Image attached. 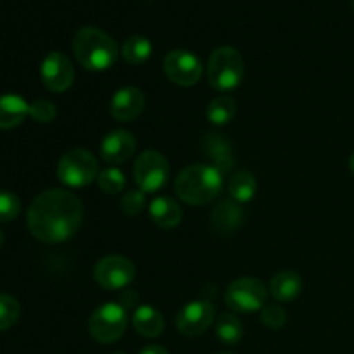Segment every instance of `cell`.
<instances>
[{
    "label": "cell",
    "mask_w": 354,
    "mask_h": 354,
    "mask_svg": "<svg viewBox=\"0 0 354 354\" xmlns=\"http://www.w3.org/2000/svg\"><path fill=\"white\" fill-rule=\"evenodd\" d=\"M214 322V308L207 301H192L178 311L176 328L187 337H199Z\"/></svg>",
    "instance_id": "7c38bea8"
},
{
    "label": "cell",
    "mask_w": 354,
    "mask_h": 354,
    "mask_svg": "<svg viewBox=\"0 0 354 354\" xmlns=\"http://www.w3.org/2000/svg\"><path fill=\"white\" fill-rule=\"evenodd\" d=\"M21 213V199L14 192L0 190V223L12 221Z\"/></svg>",
    "instance_id": "83f0119b"
},
{
    "label": "cell",
    "mask_w": 354,
    "mask_h": 354,
    "mask_svg": "<svg viewBox=\"0 0 354 354\" xmlns=\"http://www.w3.org/2000/svg\"><path fill=\"white\" fill-rule=\"evenodd\" d=\"M30 116L33 118L37 123H50L57 116V109L50 100L38 99L30 104Z\"/></svg>",
    "instance_id": "f546056e"
},
{
    "label": "cell",
    "mask_w": 354,
    "mask_h": 354,
    "mask_svg": "<svg viewBox=\"0 0 354 354\" xmlns=\"http://www.w3.org/2000/svg\"><path fill=\"white\" fill-rule=\"evenodd\" d=\"M220 354H235V353H220Z\"/></svg>",
    "instance_id": "836d02e7"
},
{
    "label": "cell",
    "mask_w": 354,
    "mask_h": 354,
    "mask_svg": "<svg viewBox=\"0 0 354 354\" xmlns=\"http://www.w3.org/2000/svg\"><path fill=\"white\" fill-rule=\"evenodd\" d=\"M223 187V175L211 165H192L180 171L175 192L183 203L204 206L213 203Z\"/></svg>",
    "instance_id": "3957f363"
},
{
    "label": "cell",
    "mask_w": 354,
    "mask_h": 354,
    "mask_svg": "<svg viewBox=\"0 0 354 354\" xmlns=\"http://www.w3.org/2000/svg\"><path fill=\"white\" fill-rule=\"evenodd\" d=\"M353 10H354V0H353Z\"/></svg>",
    "instance_id": "d590c367"
},
{
    "label": "cell",
    "mask_w": 354,
    "mask_h": 354,
    "mask_svg": "<svg viewBox=\"0 0 354 354\" xmlns=\"http://www.w3.org/2000/svg\"><path fill=\"white\" fill-rule=\"evenodd\" d=\"M128 327V315L121 304L106 303L97 308L88 320L90 335L100 344H111L123 337Z\"/></svg>",
    "instance_id": "8992f818"
},
{
    "label": "cell",
    "mask_w": 354,
    "mask_h": 354,
    "mask_svg": "<svg viewBox=\"0 0 354 354\" xmlns=\"http://www.w3.org/2000/svg\"><path fill=\"white\" fill-rule=\"evenodd\" d=\"M40 76L44 85L50 92H66L75 82V68L71 59L62 52H50L41 61Z\"/></svg>",
    "instance_id": "8fae6325"
},
{
    "label": "cell",
    "mask_w": 354,
    "mask_h": 354,
    "mask_svg": "<svg viewBox=\"0 0 354 354\" xmlns=\"http://www.w3.org/2000/svg\"><path fill=\"white\" fill-rule=\"evenodd\" d=\"M203 151L204 154L209 156L213 161L214 168L221 173L227 175L234 166V154H232V147L221 135L218 133H207L203 138Z\"/></svg>",
    "instance_id": "e0dca14e"
},
{
    "label": "cell",
    "mask_w": 354,
    "mask_h": 354,
    "mask_svg": "<svg viewBox=\"0 0 354 354\" xmlns=\"http://www.w3.org/2000/svg\"><path fill=\"white\" fill-rule=\"evenodd\" d=\"M99 176V162L86 149H71L57 162V178L69 189L86 187Z\"/></svg>",
    "instance_id": "5b68a950"
},
{
    "label": "cell",
    "mask_w": 354,
    "mask_h": 354,
    "mask_svg": "<svg viewBox=\"0 0 354 354\" xmlns=\"http://www.w3.org/2000/svg\"><path fill=\"white\" fill-rule=\"evenodd\" d=\"M162 71L171 83L178 86H194L203 78V62L196 54L176 48L166 54Z\"/></svg>",
    "instance_id": "30bf717a"
},
{
    "label": "cell",
    "mask_w": 354,
    "mask_h": 354,
    "mask_svg": "<svg viewBox=\"0 0 354 354\" xmlns=\"http://www.w3.org/2000/svg\"><path fill=\"white\" fill-rule=\"evenodd\" d=\"M137 270L124 256H104L93 268V280L106 290H121L135 280Z\"/></svg>",
    "instance_id": "9c48e42d"
},
{
    "label": "cell",
    "mask_w": 354,
    "mask_h": 354,
    "mask_svg": "<svg viewBox=\"0 0 354 354\" xmlns=\"http://www.w3.org/2000/svg\"><path fill=\"white\" fill-rule=\"evenodd\" d=\"M26 116H30V104L23 97L16 93L0 95V130L19 127Z\"/></svg>",
    "instance_id": "2e32d148"
},
{
    "label": "cell",
    "mask_w": 354,
    "mask_h": 354,
    "mask_svg": "<svg viewBox=\"0 0 354 354\" xmlns=\"http://www.w3.org/2000/svg\"><path fill=\"white\" fill-rule=\"evenodd\" d=\"M114 354H127V353H114Z\"/></svg>",
    "instance_id": "e575fe53"
},
{
    "label": "cell",
    "mask_w": 354,
    "mask_h": 354,
    "mask_svg": "<svg viewBox=\"0 0 354 354\" xmlns=\"http://www.w3.org/2000/svg\"><path fill=\"white\" fill-rule=\"evenodd\" d=\"M3 245V234H2V230H0V248H2Z\"/></svg>",
    "instance_id": "d6a6232c"
},
{
    "label": "cell",
    "mask_w": 354,
    "mask_h": 354,
    "mask_svg": "<svg viewBox=\"0 0 354 354\" xmlns=\"http://www.w3.org/2000/svg\"><path fill=\"white\" fill-rule=\"evenodd\" d=\"M121 55L131 66H140L152 55V44L142 35H131L121 47Z\"/></svg>",
    "instance_id": "603a6c76"
},
{
    "label": "cell",
    "mask_w": 354,
    "mask_h": 354,
    "mask_svg": "<svg viewBox=\"0 0 354 354\" xmlns=\"http://www.w3.org/2000/svg\"><path fill=\"white\" fill-rule=\"evenodd\" d=\"M266 297H268V289L261 280L254 277H242L234 280L225 290V303L237 313L261 311L266 304Z\"/></svg>",
    "instance_id": "52a82bcc"
},
{
    "label": "cell",
    "mask_w": 354,
    "mask_h": 354,
    "mask_svg": "<svg viewBox=\"0 0 354 354\" xmlns=\"http://www.w3.org/2000/svg\"><path fill=\"white\" fill-rule=\"evenodd\" d=\"M83 220V204L73 192L48 189L31 201L26 213L30 234L45 244H59L78 232Z\"/></svg>",
    "instance_id": "6da1fadb"
},
{
    "label": "cell",
    "mask_w": 354,
    "mask_h": 354,
    "mask_svg": "<svg viewBox=\"0 0 354 354\" xmlns=\"http://www.w3.org/2000/svg\"><path fill=\"white\" fill-rule=\"evenodd\" d=\"M131 324H133L135 330L145 339H154L159 337L165 330V318L159 313L156 308L147 306H138L135 310L133 317H131Z\"/></svg>",
    "instance_id": "ffe728a7"
},
{
    "label": "cell",
    "mask_w": 354,
    "mask_h": 354,
    "mask_svg": "<svg viewBox=\"0 0 354 354\" xmlns=\"http://www.w3.org/2000/svg\"><path fill=\"white\" fill-rule=\"evenodd\" d=\"M256 190H258V182L251 171L241 169V171H235L228 180L230 199H234L239 204L249 203L256 196Z\"/></svg>",
    "instance_id": "44dd1931"
},
{
    "label": "cell",
    "mask_w": 354,
    "mask_h": 354,
    "mask_svg": "<svg viewBox=\"0 0 354 354\" xmlns=\"http://www.w3.org/2000/svg\"><path fill=\"white\" fill-rule=\"evenodd\" d=\"M182 214L178 203L168 196L156 197L149 206V216L161 228H175L182 221Z\"/></svg>",
    "instance_id": "d6986e66"
},
{
    "label": "cell",
    "mask_w": 354,
    "mask_h": 354,
    "mask_svg": "<svg viewBox=\"0 0 354 354\" xmlns=\"http://www.w3.org/2000/svg\"><path fill=\"white\" fill-rule=\"evenodd\" d=\"M145 107V95L137 86H124L113 95L109 102L111 116L121 123L137 120Z\"/></svg>",
    "instance_id": "4fadbf2b"
},
{
    "label": "cell",
    "mask_w": 354,
    "mask_h": 354,
    "mask_svg": "<svg viewBox=\"0 0 354 354\" xmlns=\"http://www.w3.org/2000/svg\"><path fill=\"white\" fill-rule=\"evenodd\" d=\"M270 294L279 303H289L294 301L303 292V279L292 270L279 272L270 280Z\"/></svg>",
    "instance_id": "ac0fdd59"
},
{
    "label": "cell",
    "mask_w": 354,
    "mask_h": 354,
    "mask_svg": "<svg viewBox=\"0 0 354 354\" xmlns=\"http://www.w3.org/2000/svg\"><path fill=\"white\" fill-rule=\"evenodd\" d=\"M244 59L234 47H218L209 55L206 76L209 85L220 92H228L241 85L244 78Z\"/></svg>",
    "instance_id": "277c9868"
},
{
    "label": "cell",
    "mask_w": 354,
    "mask_h": 354,
    "mask_svg": "<svg viewBox=\"0 0 354 354\" xmlns=\"http://www.w3.org/2000/svg\"><path fill=\"white\" fill-rule=\"evenodd\" d=\"M244 220V209L234 199H223L218 203V206L211 214V227L216 234L230 235L239 230Z\"/></svg>",
    "instance_id": "9a60e30c"
},
{
    "label": "cell",
    "mask_w": 354,
    "mask_h": 354,
    "mask_svg": "<svg viewBox=\"0 0 354 354\" xmlns=\"http://www.w3.org/2000/svg\"><path fill=\"white\" fill-rule=\"evenodd\" d=\"M140 354H169V353L166 351L165 348H161V346L151 344V346H147V348L142 349Z\"/></svg>",
    "instance_id": "4dcf8cb0"
},
{
    "label": "cell",
    "mask_w": 354,
    "mask_h": 354,
    "mask_svg": "<svg viewBox=\"0 0 354 354\" xmlns=\"http://www.w3.org/2000/svg\"><path fill=\"white\" fill-rule=\"evenodd\" d=\"M99 189L106 194H120L127 187V176L120 168H106L97 176Z\"/></svg>",
    "instance_id": "d4e9b609"
},
{
    "label": "cell",
    "mask_w": 354,
    "mask_h": 354,
    "mask_svg": "<svg viewBox=\"0 0 354 354\" xmlns=\"http://www.w3.org/2000/svg\"><path fill=\"white\" fill-rule=\"evenodd\" d=\"M137 140L128 130H113L100 142V156L109 165H121L133 156Z\"/></svg>",
    "instance_id": "5bb4252c"
},
{
    "label": "cell",
    "mask_w": 354,
    "mask_h": 354,
    "mask_svg": "<svg viewBox=\"0 0 354 354\" xmlns=\"http://www.w3.org/2000/svg\"><path fill=\"white\" fill-rule=\"evenodd\" d=\"M169 162L158 151H145L137 158L133 166V180L145 194L159 192L169 180Z\"/></svg>",
    "instance_id": "ba28073f"
},
{
    "label": "cell",
    "mask_w": 354,
    "mask_h": 354,
    "mask_svg": "<svg viewBox=\"0 0 354 354\" xmlns=\"http://www.w3.org/2000/svg\"><path fill=\"white\" fill-rule=\"evenodd\" d=\"M73 50L80 64L88 71H106L118 61L120 48L116 40L93 26L80 28L73 38Z\"/></svg>",
    "instance_id": "7a4b0ae2"
},
{
    "label": "cell",
    "mask_w": 354,
    "mask_h": 354,
    "mask_svg": "<svg viewBox=\"0 0 354 354\" xmlns=\"http://www.w3.org/2000/svg\"><path fill=\"white\" fill-rule=\"evenodd\" d=\"M214 334L225 346H235L244 337V325L234 313H223L214 324Z\"/></svg>",
    "instance_id": "7402d4cb"
},
{
    "label": "cell",
    "mask_w": 354,
    "mask_h": 354,
    "mask_svg": "<svg viewBox=\"0 0 354 354\" xmlns=\"http://www.w3.org/2000/svg\"><path fill=\"white\" fill-rule=\"evenodd\" d=\"M259 318H261V324L266 328H272V330H279V328H282L287 324L286 310L277 303L265 304L261 308V317Z\"/></svg>",
    "instance_id": "4316f807"
},
{
    "label": "cell",
    "mask_w": 354,
    "mask_h": 354,
    "mask_svg": "<svg viewBox=\"0 0 354 354\" xmlns=\"http://www.w3.org/2000/svg\"><path fill=\"white\" fill-rule=\"evenodd\" d=\"M21 306L16 297L9 294H0V332L9 330L19 320Z\"/></svg>",
    "instance_id": "484cf974"
},
{
    "label": "cell",
    "mask_w": 354,
    "mask_h": 354,
    "mask_svg": "<svg viewBox=\"0 0 354 354\" xmlns=\"http://www.w3.org/2000/svg\"><path fill=\"white\" fill-rule=\"evenodd\" d=\"M121 209L123 213H127L128 216H137L144 211L145 204H147V199H145V192L140 189L128 190V192L123 194L121 197Z\"/></svg>",
    "instance_id": "f1b7e54d"
},
{
    "label": "cell",
    "mask_w": 354,
    "mask_h": 354,
    "mask_svg": "<svg viewBox=\"0 0 354 354\" xmlns=\"http://www.w3.org/2000/svg\"><path fill=\"white\" fill-rule=\"evenodd\" d=\"M237 113V102L230 95H220L209 102L206 109V118L214 127H225L230 123Z\"/></svg>",
    "instance_id": "cb8c5ba5"
},
{
    "label": "cell",
    "mask_w": 354,
    "mask_h": 354,
    "mask_svg": "<svg viewBox=\"0 0 354 354\" xmlns=\"http://www.w3.org/2000/svg\"><path fill=\"white\" fill-rule=\"evenodd\" d=\"M349 169H351V173L354 176V152L351 154V158H349Z\"/></svg>",
    "instance_id": "1f68e13d"
}]
</instances>
